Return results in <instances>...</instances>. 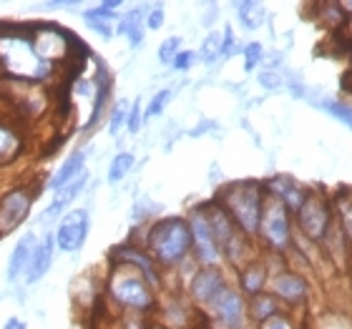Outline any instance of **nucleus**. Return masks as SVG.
<instances>
[{"instance_id": "obj_1", "label": "nucleus", "mask_w": 352, "mask_h": 329, "mask_svg": "<svg viewBox=\"0 0 352 329\" xmlns=\"http://www.w3.org/2000/svg\"><path fill=\"white\" fill-rule=\"evenodd\" d=\"M141 247L146 249L159 269H179L191 259V229L186 216H164L154 219L144 231Z\"/></svg>"}, {"instance_id": "obj_2", "label": "nucleus", "mask_w": 352, "mask_h": 329, "mask_svg": "<svg viewBox=\"0 0 352 329\" xmlns=\"http://www.w3.org/2000/svg\"><path fill=\"white\" fill-rule=\"evenodd\" d=\"M214 198L227 209V214L234 219L236 227L242 229L244 234L254 242L259 234L264 198H267L264 183L252 181V179H244V181H229L217 191V196Z\"/></svg>"}, {"instance_id": "obj_3", "label": "nucleus", "mask_w": 352, "mask_h": 329, "mask_svg": "<svg viewBox=\"0 0 352 329\" xmlns=\"http://www.w3.org/2000/svg\"><path fill=\"white\" fill-rule=\"evenodd\" d=\"M106 294L116 307L131 312V315H151L159 307L154 286L148 284L141 271L126 266V264H111Z\"/></svg>"}, {"instance_id": "obj_4", "label": "nucleus", "mask_w": 352, "mask_h": 329, "mask_svg": "<svg viewBox=\"0 0 352 329\" xmlns=\"http://www.w3.org/2000/svg\"><path fill=\"white\" fill-rule=\"evenodd\" d=\"M201 206H204L206 219L212 224L214 239L219 244L221 259L227 264H232V266H236V269H242L244 264H250L254 242L244 234L242 229L236 227L234 219L229 216L227 209H224L217 198H209V201H204Z\"/></svg>"}, {"instance_id": "obj_5", "label": "nucleus", "mask_w": 352, "mask_h": 329, "mask_svg": "<svg viewBox=\"0 0 352 329\" xmlns=\"http://www.w3.org/2000/svg\"><path fill=\"white\" fill-rule=\"evenodd\" d=\"M257 239L267 251H274V254H282L294 247V216L279 198H264Z\"/></svg>"}, {"instance_id": "obj_6", "label": "nucleus", "mask_w": 352, "mask_h": 329, "mask_svg": "<svg viewBox=\"0 0 352 329\" xmlns=\"http://www.w3.org/2000/svg\"><path fill=\"white\" fill-rule=\"evenodd\" d=\"M206 319L214 329H250V307L247 297L239 292V286L227 284L214 302L204 309Z\"/></svg>"}, {"instance_id": "obj_7", "label": "nucleus", "mask_w": 352, "mask_h": 329, "mask_svg": "<svg viewBox=\"0 0 352 329\" xmlns=\"http://www.w3.org/2000/svg\"><path fill=\"white\" fill-rule=\"evenodd\" d=\"M335 221V212H332V198L322 196L312 191L307 196V201L302 204V209L294 214V227L300 229L302 236L309 244H322L327 229Z\"/></svg>"}, {"instance_id": "obj_8", "label": "nucleus", "mask_w": 352, "mask_h": 329, "mask_svg": "<svg viewBox=\"0 0 352 329\" xmlns=\"http://www.w3.org/2000/svg\"><path fill=\"white\" fill-rule=\"evenodd\" d=\"M186 221H189L191 229V256H194V262L199 266H217L221 262V251L217 239H214L212 224L206 219L204 206H191L189 214H186Z\"/></svg>"}, {"instance_id": "obj_9", "label": "nucleus", "mask_w": 352, "mask_h": 329, "mask_svg": "<svg viewBox=\"0 0 352 329\" xmlns=\"http://www.w3.org/2000/svg\"><path fill=\"white\" fill-rule=\"evenodd\" d=\"M38 191L30 186H13L0 196V239L21 229L30 216Z\"/></svg>"}, {"instance_id": "obj_10", "label": "nucleus", "mask_w": 352, "mask_h": 329, "mask_svg": "<svg viewBox=\"0 0 352 329\" xmlns=\"http://www.w3.org/2000/svg\"><path fill=\"white\" fill-rule=\"evenodd\" d=\"M88 231H91V212L78 206V209H71V212L58 221V227L53 229L56 234V247L63 254H76L86 247Z\"/></svg>"}, {"instance_id": "obj_11", "label": "nucleus", "mask_w": 352, "mask_h": 329, "mask_svg": "<svg viewBox=\"0 0 352 329\" xmlns=\"http://www.w3.org/2000/svg\"><path fill=\"white\" fill-rule=\"evenodd\" d=\"M227 284H229V279L219 264H217V266H199L197 274H194L191 282L186 284V299L197 309L204 312L214 302V297H217Z\"/></svg>"}, {"instance_id": "obj_12", "label": "nucleus", "mask_w": 352, "mask_h": 329, "mask_svg": "<svg viewBox=\"0 0 352 329\" xmlns=\"http://www.w3.org/2000/svg\"><path fill=\"white\" fill-rule=\"evenodd\" d=\"M109 262L111 264H126V266H133L136 271H141L144 277H146V282L154 289H162L164 282H162V269H159V264L151 259V254H148L146 249L141 247V244L136 242H126V244H118V247L111 249L109 254Z\"/></svg>"}, {"instance_id": "obj_13", "label": "nucleus", "mask_w": 352, "mask_h": 329, "mask_svg": "<svg viewBox=\"0 0 352 329\" xmlns=\"http://www.w3.org/2000/svg\"><path fill=\"white\" fill-rule=\"evenodd\" d=\"M270 294L279 304H287V307H300L309 299V282L302 274L292 269H282L272 271L270 277Z\"/></svg>"}, {"instance_id": "obj_14", "label": "nucleus", "mask_w": 352, "mask_h": 329, "mask_svg": "<svg viewBox=\"0 0 352 329\" xmlns=\"http://www.w3.org/2000/svg\"><path fill=\"white\" fill-rule=\"evenodd\" d=\"M264 191H267V196H274L279 198L282 204L292 212V216L302 209V204L307 201V196L312 194V189H307L305 183H300L297 179L292 176H285V174H277V176H270V179H264Z\"/></svg>"}, {"instance_id": "obj_15", "label": "nucleus", "mask_w": 352, "mask_h": 329, "mask_svg": "<svg viewBox=\"0 0 352 329\" xmlns=\"http://www.w3.org/2000/svg\"><path fill=\"white\" fill-rule=\"evenodd\" d=\"M124 8L121 0H103L98 5L86 8L83 10V23L88 30H94L96 36H101L103 41H111L116 36V23H118V10Z\"/></svg>"}, {"instance_id": "obj_16", "label": "nucleus", "mask_w": 352, "mask_h": 329, "mask_svg": "<svg viewBox=\"0 0 352 329\" xmlns=\"http://www.w3.org/2000/svg\"><path fill=\"white\" fill-rule=\"evenodd\" d=\"M91 154H94V146L76 148L74 154H68L66 159L60 161V166L51 174V179L45 181V189L53 191V194H58L60 189H66L68 183L76 181V179L86 171V161L91 159Z\"/></svg>"}, {"instance_id": "obj_17", "label": "nucleus", "mask_w": 352, "mask_h": 329, "mask_svg": "<svg viewBox=\"0 0 352 329\" xmlns=\"http://www.w3.org/2000/svg\"><path fill=\"white\" fill-rule=\"evenodd\" d=\"M111 93H113V78H111L109 68L98 66V73L94 78V109H91V118L83 126V133H91L103 118H109Z\"/></svg>"}, {"instance_id": "obj_18", "label": "nucleus", "mask_w": 352, "mask_h": 329, "mask_svg": "<svg viewBox=\"0 0 352 329\" xmlns=\"http://www.w3.org/2000/svg\"><path fill=\"white\" fill-rule=\"evenodd\" d=\"M56 251H58V247H56V234H53V231H45V234L38 239V247H36V251H33L28 271H25V277H23L25 279V284L36 286L41 279H45V274H48L53 266Z\"/></svg>"}, {"instance_id": "obj_19", "label": "nucleus", "mask_w": 352, "mask_h": 329, "mask_svg": "<svg viewBox=\"0 0 352 329\" xmlns=\"http://www.w3.org/2000/svg\"><path fill=\"white\" fill-rule=\"evenodd\" d=\"M36 247H38L36 231H25V234L15 242L13 251H10L8 264H6V282L8 284H15L18 279L25 277V271H28V264H30V259H33Z\"/></svg>"}, {"instance_id": "obj_20", "label": "nucleus", "mask_w": 352, "mask_h": 329, "mask_svg": "<svg viewBox=\"0 0 352 329\" xmlns=\"http://www.w3.org/2000/svg\"><path fill=\"white\" fill-rule=\"evenodd\" d=\"M88 179H91V174H88V171H83V174L78 176L76 181L68 183L66 189H60L58 194H53L51 204L45 206L43 214H41V221H43V224H48V221H56V219L60 221V219H63V216L71 212L68 206L74 204L76 198L81 196V191L88 186Z\"/></svg>"}, {"instance_id": "obj_21", "label": "nucleus", "mask_w": 352, "mask_h": 329, "mask_svg": "<svg viewBox=\"0 0 352 329\" xmlns=\"http://www.w3.org/2000/svg\"><path fill=\"white\" fill-rule=\"evenodd\" d=\"M270 264L264 262L262 256H254L250 264H244L242 269H239V292L247 297V299H252V297H259V294H264L267 289H270Z\"/></svg>"}, {"instance_id": "obj_22", "label": "nucleus", "mask_w": 352, "mask_h": 329, "mask_svg": "<svg viewBox=\"0 0 352 329\" xmlns=\"http://www.w3.org/2000/svg\"><path fill=\"white\" fill-rule=\"evenodd\" d=\"M247 307H250V322H254L257 327L267 322V319H272V317L282 315V312H279V302L274 299L270 292L247 299Z\"/></svg>"}, {"instance_id": "obj_23", "label": "nucleus", "mask_w": 352, "mask_h": 329, "mask_svg": "<svg viewBox=\"0 0 352 329\" xmlns=\"http://www.w3.org/2000/svg\"><path fill=\"white\" fill-rule=\"evenodd\" d=\"M264 18H267L264 5L257 3V0H242V3H236V21H239V25L244 30L252 33V30L262 28Z\"/></svg>"}, {"instance_id": "obj_24", "label": "nucleus", "mask_w": 352, "mask_h": 329, "mask_svg": "<svg viewBox=\"0 0 352 329\" xmlns=\"http://www.w3.org/2000/svg\"><path fill=\"white\" fill-rule=\"evenodd\" d=\"M332 212H335V221L340 229L345 231L347 242L352 244V194L350 191H340L332 196Z\"/></svg>"}, {"instance_id": "obj_25", "label": "nucleus", "mask_w": 352, "mask_h": 329, "mask_svg": "<svg viewBox=\"0 0 352 329\" xmlns=\"http://www.w3.org/2000/svg\"><path fill=\"white\" fill-rule=\"evenodd\" d=\"M23 151L21 133L10 124H0V163L15 161V156Z\"/></svg>"}, {"instance_id": "obj_26", "label": "nucleus", "mask_w": 352, "mask_h": 329, "mask_svg": "<svg viewBox=\"0 0 352 329\" xmlns=\"http://www.w3.org/2000/svg\"><path fill=\"white\" fill-rule=\"evenodd\" d=\"M133 166H136V156H133L131 151H118V154L113 156V159H111V163H109L106 181H109L111 186H116V183H121L126 176L131 174Z\"/></svg>"}, {"instance_id": "obj_27", "label": "nucleus", "mask_w": 352, "mask_h": 329, "mask_svg": "<svg viewBox=\"0 0 352 329\" xmlns=\"http://www.w3.org/2000/svg\"><path fill=\"white\" fill-rule=\"evenodd\" d=\"M217 60H221V33L212 30V33L204 38L201 48H199V63H204V66H214Z\"/></svg>"}, {"instance_id": "obj_28", "label": "nucleus", "mask_w": 352, "mask_h": 329, "mask_svg": "<svg viewBox=\"0 0 352 329\" xmlns=\"http://www.w3.org/2000/svg\"><path fill=\"white\" fill-rule=\"evenodd\" d=\"M324 113H330L332 118H338L340 124L352 128V106L345 101H332V98H322V101L317 103Z\"/></svg>"}, {"instance_id": "obj_29", "label": "nucleus", "mask_w": 352, "mask_h": 329, "mask_svg": "<svg viewBox=\"0 0 352 329\" xmlns=\"http://www.w3.org/2000/svg\"><path fill=\"white\" fill-rule=\"evenodd\" d=\"M129 111H131V103L129 101H116L113 106H111L109 111V133L111 136H118L121 133V128H126V121H129Z\"/></svg>"}, {"instance_id": "obj_30", "label": "nucleus", "mask_w": 352, "mask_h": 329, "mask_svg": "<svg viewBox=\"0 0 352 329\" xmlns=\"http://www.w3.org/2000/svg\"><path fill=\"white\" fill-rule=\"evenodd\" d=\"M174 98V91L171 88H162V91H156L154 98L148 101V106L144 109V121H151V118H159L166 111V106L171 103Z\"/></svg>"}, {"instance_id": "obj_31", "label": "nucleus", "mask_w": 352, "mask_h": 329, "mask_svg": "<svg viewBox=\"0 0 352 329\" xmlns=\"http://www.w3.org/2000/svg\"><path fill=\"white\" fill-rule=\"evenodd\" d=\"M182 51H184V48H182V38L171 36V38H166V41H162L159 51H156V58H159V63H162V66H169L171 68V63H174L176 56H179Z\"/></svg>"}, {"instance_id": "obj_32", "label": "nucleus", "mask_w": 352, "mask_h": 329, "mask_svg": "<svg viewBox=\"0 0 352 329\" xmlns=\"http://www.w3.org/2000/svg\"><path fill=\"white\" fill-rule=\"evenodd\" d=\"M242 58H244V71H247V73L257 71V68L264 63V48H262V43H259V41H250V43L244 45Z\"/></svg>"}, {"instance_id": "obj_33", "label": "nucleus", "mask_w": 352, "mask_h": 329, "mask_svg": "<svg viewBox=\"0 0 352 329\" xmlns=\"http://www.w3.org/2000/svg\"><path fill=\"white\" fill-rule=\"evenodd\" d=\"M242 51L244 48L236 45L234 28H232V25H224V30H221V60L232 58V56H236V53H242Z\"/></svg>"}, {"instance_id": "obj_34", "label": "nucleus", "mask_w": 352, "mask_h": 329, "mask_svg": "<svg viewBox=\"0 0 352 329\" xmlns=\"http://www.w3.org/2000/svg\"><path fill=\"white\" fill-rule=\"evenodd\" d=\"M164 23H166V10H164L162 3L148 5L146 8V18H144V25H146V30H162Z\"/></svg>"}, {"instance_id": "obj_35", "label": "nucleus", "mask_w": 352, "mask_h": 329, "mask_svg": "<svg viewBox=\"0 0 352 329\" xmlns=\"http://www.w3.org/2000/svg\"><path fill=\"white\" fill-rule=\"evenodd\" d=\"M197 63H199V51H189V48H184V51L176 56L174 63H171V68H174L176 73H186V71H191Z\"/></svg>"}, {"instance_id": "obj_36", "label": "nucleus", "mask_w": 352, "mask_h": 329, "mask_svg": "<svg viewBox=\"0 0 352 329\" xmlns=\"http://www.w3.org/2000/svg\"><path fill=\"white\" fill-rule=\"evenodd\" d=\"M257 83L264 91H279L282 88V76H279L277 68H262L257 73Z\"/></svg>"}, {"instance_id": "obj_37", "label": "nucleus", "mask_w": 352, "mask_h": 329, "mask_svg": "<svg viewBox=\"0 0 352 329\" xmlns=\"http://www.w3.org/2000/svg\"><path fill=\"white\" fill-rule=\"evenodd\" d=\"M146 124L144 121V106H141V101L136 98V101L131 103V111H129V121H126V131L131 133H139L141 131V126Z\"/></svg>"}, {"instance_id": "obj_38", "label": "nucleus", "mask_w": 352, "mask_h": 329, "mask_svg": "<svg viewBox=\"0 0 352 329\" xmlns=\"http://www.w3.org/2000/svg\"><path fill=\"white\" fill-rule=\"evenodd\" d=\"M257 329H297V327H294L285 315H277V317H272V319H267L264 324H259Z\"/></svg>"}, {"instance_id": "obj_39", "label": "nucleus", "mask_w": 352, "mask_h": 329, "mask_svg": "<svg viewBox=\"0 0 352 329\" xmlns=\"http://www.w3.org/2000/svg\"><path fill=\"white\" fill-rule=\"evenodd\" d=\"M217 15H219V5H217V3H209L204 18H201V25H204V28H212L214 23H217Z\"/></svg>"}, {"instance_id": "obj_40", "label": "nucleus", "mask_w": 352, "mask_h": 329, "mask_svg": "<svg viewBox=\"0 0 352 329\" xmlns=\"http://www.w3.org/2000/svg\"><path fill=\"white\" fill-rule=\"evenodd\" d=\"M3 329H28V324H25V319H21V317H10V319H6Z\"/></svg>"}, {"instance_id": "obj_41", "label": "nucleus", "mask_w": 352, "mask_h": 329, "mask_svg": "<svg viewBox=\"0 0 352 329\" xmlns=\"http://www.w3.org/2000/svg\"><path fill=\"white\" fill-rule=\"evenodd\" d=\"M209 128H214V124H212V121H201V124H199L197 128H194V131H191V136H201V133H204V131H209Z\"/></svg>"}, {"instance_id": "obj_42", "label": "nucleus", "mask_w": 352, "mask_h": 329, "mask_svg": "<svg viewBox=\"0 0 352 329\" xmlns=\"http://www.w3.org/2000/svg\"><path fill=\"white\" fill-rule=\"evenodd\" d=\"M345 28H347V33H350V36H352V18H350V21H347V25H345Z\"/></svg>"}, {"instance_id": "obj_43", "label": "nucleus", "mask_w": 352, "mask_h": 329, "mask_svg": "<svg viewBox=\"0 0 352 329\" xmlns=\"http://www.w3.org/2000/svg\"><path fill=\"white\" fill-rule=\"evenodd\" d=\"M350 66H352V48H350Z\"/></svg>"}, {"instance_id": "obj_44", "label": "nucleus", "mask_w": 352, "mask_h": 329, "mask_svg": "<svg viewBox=\"0 0 352 329\" xmlns=\"http://www.w3.org/2000/svg\"><path fill=\"white\" fill-rule=\"evenodd\" d=\"M350 91H352V88H350Z\"/></svg>"}]
</instances>
